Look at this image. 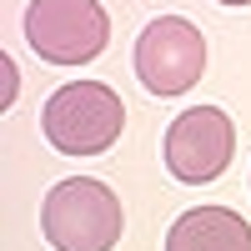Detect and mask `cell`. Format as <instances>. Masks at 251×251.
I'll use <instances>...</instances> for the list:
<instances>
[{
  "label": "cell",
  "instance_id": "obj_5",
  "mask_svg": "<svg viewBox=\"0 0 251 251\" xmlns=\"http://www.w3.org/2000/svg\"><path fill=\"white\" fill-rule=\"evenodd\" d=\"M166 171L186 186H206L216 181L236 156V126L221 106H196L181 111L171 126H166Z\"/></svg>",
  "mask_w": 251,
  "mask_h": 251
},
{
  "label": "cell",
  "instance_id": "obj_7",
  "mask_svg": "<svg viewBox=\"0 0 251 251\" xmlns=\"http://www.w3.org/2000/svg\"><path fill=\"white\" fill-rule=\"evenodd\" d=\"M216 5H251V0H216Z\"/></svg>",
  "mask_w": 251,
  "mask_h": 251
},
{
  "label": "cell",
  "instance_id": "obj_2",
  "mask_svg": "<svg viewBox=\"0 0 251 251\" xmlns=\"http://www.w3.org/2000/svg\"><path fill=\"white\" fill-rule=\"evenodd\" d=\"M40 131L60 156H100L111 151L126 131V106L111 86L100 80H71L60 86L46 111H40Z\"/></svg>",
  "mask_w": 251,
  "mask_h": 251
},
{
  "label": "cell",
  "instance_id": "obj_1",
  "mask_svg": "<svg viewBox=\"0 0 251 251\" xmlns=\"http://www.w3.org/2000/svg\"><path fill=\"white\" fill-rule=\"evenodd\" d=\"M121 201L96 176H71L40 201V231L55 251H111L121 241Z\"/></svg>",
  "mask_w": 251,
  "mask_h": 251
},
{
  "label": "cell",
  "instance_id": "obj_4",
  "mask_svg": "<svg viewBox=\"0 0 251 251\" xmlns=\"http://www.w3.org/2000/svg\"><path fill=\"white\" fill-rule=\"evenodd\" d=\"M131 66H136V80L151 96H181L206 71V40L186 15H156L136 35Z\"/></svg>",
  "mask_w": 251,
  "mask_h": 251
},
{
  "label": "cell",
  "instance_id": "obj_6",
  "mask_svg": "<svg viewBox=\"0 0 251 251\" xmlns=\"http://www.w3.org/2000/svg\"><path fill=\"white\" fill-rule=\"evenodd\" d=\"M166 251H251V226L231 206H191L171 221Z\"/></svg>",
  "mask_w": 251,
  "mask_h": 251
},
{
  "label": "cell",
  "instance_id": "obj_3",
  "mask_svg": "<svg viewBox=\"0 0 251 251\" xmlns=\"http://www.w3.org/2000/svg\"><path fill=\"white\" fill-rule=\"evenodd\" d=\"M25 40L50 66H91L111 46V15L100 0H30Z\"/></svg>",
  "mask_w": 251,
  "mask_h": 251
}]
</instances>
